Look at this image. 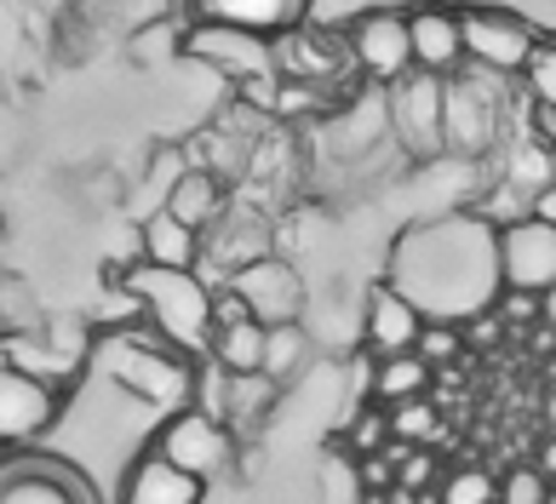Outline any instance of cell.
Segmentation results:
<instances>
[{"label":"cell","mask_w":556,"mask_h":504,"mask_svg":"<svg viewBox=\"0 0 556 504\" xmlns=\"http://www.w3.org/2000/svg\"><path fill=\"white\" fill-rule=\"evenodd\" d=\"M390 418V441H402V448H430V441L442 436V413L430 395H419V402H402V407H384Z\"/></svg>","instance_id":"484cf974"},{"label":"cell","mask_w":556,"mask_h":504,"mask_svg":"<svg viewBox=\"0 0 556 504\" xmlns=\"http://www.w3.org/2000/svg\"><path fill=\"white\" fill-rule=\"evenodd\" d=\"M505 126V80L488 70H465L442 80V155L477 161L500 143Z\"/></svg>","instance_id":"3957f363"},{"label":"cell","mask_w":556,"mask_h":504,"mask_svg":"<svg viewBox=\"0 0 556 504\" xmlns=\"http://www.w3.org/2000/svg\"><path fill=\"white\" fill-rule=\"evenodd\" d=\"M459 40H465V63L488 75H522L540 29L510 7H459Z\"/></svg>","instance_id":"8992f818"},{"label":"cell","mask_w":556,"mask_h":504,"mask_svg":"<svg viewBox=\"0 0 556 504\" xmlns=\"http://www.w3.org/2000/svg\"><path fill=\"white\" fill-rule=\"evenodd\" d=\"M419 395H430V367L414 350L384 355V362L374 367V407H402V402H419Z\"/></svg>","instance_id":"603a6c76"},{"label":"cell","mask_w":556,"mask_h":504,"mask_svg":"<svg viewBox=\"0 0 556 504\" xmlns=\"http://www.w3.org/2000/svg\"><path fill=\"white\" fill-rule=\"evenodd\" d=\"M127 12L138 17V24H143V17H155V12H167V0H127Z\"/></svg>","instance_id":"f35d334b"},{"label":"cell","mask_w":556,"mask_h":504,"mask_svg":"<svg viewBox=\"0 0 556 504\" xmlns=\"http://www.w3.org/2000/svg\"><path fill=\"white\" fill-rule=\"evenodd\" d=\"M224 287L247 304V315H253L258 327H293L304 315V276L281 259V252H264V259L241 264Z\"/></svg>","instance_id":"30bf717a"},{"label":"cell","mask_w":556,"mask_h":504,"mask_svg":"<svg viewBox=\"0 0 556 504\" xmlns=\"http://www.w3.org/2000/svg\"><path fill=\"white\" fill-rule=\"evenodd\" d=\"M201 499H207V488L195 476L173 470L167 458H155L150 448L132 458L127 481H121V504H201Z\"/></svg>","instance_id":"ac0fdd59"},{"label":"cell","mask_w":556,"mask_h":504,"mask_svg":"<svg viewBox=\"0 0 556 504\" xmlns=\"http://www.w3.org/2000/svg\"><path fill=\"white\" fill-rule=\"evenodd\" d=\"M384 441H390V418H384V407L367 402V407L356 413V425H350V430L339 436V453H350V458H367V453H379Z\"/></svg>","instance_id":"f1b7e54d"},{"label":"cell","mask_w":556,"mask_h":504,"mask_svg":"<svg viewBox=\"0 0 556 504\" xmlns=\"http://www.w3.org/2000/svg\"><path fill=\"white\" fill-rule=\"evenodd\" d=\"M540 322H545V327H551V332H556V287H551V292H545V315H540Z\"/></svg>","instance_id":"ab89813d"},{"label":"cell","mask_w":556,"mask_h":504,"mask_svg":"<svg viewBox=\"0 0 556 504\" xmlns=\"http://www.w3.org/2000/svg\"><path fill=\"white\" fill-rule=\"evenodd\" d=\"M138 247H143L138 264H155V269H195L201 264V236L190 224H178L173 213L143 218L138 224Z\"/></svg>","instance_id":"ffe728a7"},{"label":"cell","mask_w":556,"mask_h":504,"mask_svg":"<svg viewBox=\"0 0 556 504\" xmlns=\"http://www.w3.org/2000/svg\"><path fill=\"white\" fill-rule=\"evenodd\" d=\"M270 70H276L281 80H299V87H316V92H327V87H333V80L350 70L344 35L299 24L293 35L270 40Z\"/></svg>","instance_id":"5bb4252c"},{"label":"cell","mask_w":556,"mask_h":504,"mask_svg":"<svg viewBox=\"0 0 556 504\" xmlns=\"http://www.w3.org/2000/svg\"><path fill=\"white\" fill-rule=\"evenodd\" d=\"M500 287L545 299L556 287V229L533 218L500 224Z\"/></svg>","instance_id":"7c38bea8"},{"label":"cell","mask_w":556,"mask_h":504,"mask_svg":"<svg viewBox=\"0 0 556 504\" xmlns=\"http://www.w3.org/2000/svg\"><path fill=\"white\" fill-rule=\"evenodd\" d=\"M236 322H253V315H247V304L236 299L230 287H213V332H218V327H236Z\"/></svg>","instance_id":"d590c367"},{"label":"cell","mask_w":556,"mask_h":504,"mask_svg":"<svg viewBox=\"0 0 556 504\" xmlns=\"http://www.w3.org/2000/svg\"><path fill=\"white\" fill-rule=\"evenodd\" d=\"M414 355L437 373V367H447L453 355H465V332L459 327H442V322H425L419 327V344H414Z\"/></svg>","instance_id":"1f68e13d"},{"label":"cell","mask_w":556,"mask_h":504,"mask_svg":"<svg viewBox=\"0 0 556 504\" xmlns=\"http://www.w3.org/2000/svg\"><path fill=\"white\" fill-rule=\"evenodd\" d=\"M190 12H195V24H207V29L281 40L311 17V0H190Z\"/></svg>","instance_id":"9a60e30c"},{"label":"cell","mask_w":556,"mask_h":504,"mask_svg":"<svg viewBox=\"0 0 556 504\" xmlns=\"http://www.w3.org/2000/svg\"><path fill=\"white\" fill-rule=\"evenodd\" d=\"M545 504H556V481H551V499H545Z\"/></svg>","instance_id":"b9f144b4"},{"label":"cell","mask_w":556,"mask_h":504,"mask_svg":"<svg viewBox=\"0 0 556 504\" xmlns=\"http://www.w3.org/2000/svg\"><path fill=\"white\" fill-rule=\"evenodd\" d=\"M522 87L533 92L545 115H556V35H540V47H533L528 70H522Z\"/></svg>","instance_id":"83f0119b"},{"label":"cell","mask_w":556,"mask_h":504,"mask_svg":"<svg viewBox=\"0 0 556 504\" xmlns=\"http://www.w3.org/2000/svg\"><path fill=\"white\" fill-rule=\"evenodd\" d=\"M121 287L132 292L138 315L161 332V344L190 355L207 350L213 339V287L195 269H155V264H127Z\"/></svg>","instance_id":"7a4b0ae2"},{"label":"cell","mask_w":556,"mask_h":504,"mask_svg":"<svg viewBox=\"0 0 556 504\" xmlns=\"http://www.w3.org/2000/svg\"><path fill=\"white\" fill-rule=\"evenodd\" d=\"M384 287L419 310V322L465 327L500 299V229L482 213L419 218L390 241Z\"/></svg>","instance_id":"6da1fadb"},{"label":"cell","mask_w":556,"mask_h":504,"mask_svg":"<svg viewBox=\"0 0 556 504\" xmlns=\"http://www.w3.org/2000/svg\"><path fill=\"white\" fill-rule=\"evenodd\" d=\"M437 481H442L437 453H430V448H407V458L396 465V488L419 499V493H437Z\"/></svg>","instance_id":"d6a6232c"},{"label":"cell","mask_w":556,"mask_h":504,"mask_svg":"<svg viewBox=\"0 0 556 504\" xmlns=\"http://www.w3.org/2000/svg\"><path fill=\"white\" fill-rule=\"evenodd\" d=\"M390 138L402 143L407 161H437L442 155V80L407 70L396 87H384Z\"/></svg>","instance_id":"ba28073f"},{"label":"cell","mask_w":556,"mask_h":504,"mask_svg":"<svg viewBox=\"0 0 556 504\" xmlns=\"http://www.w3.org/2000/svg\"><path fill=\"white\" fill-rule=\"evenodd\" d=\"M218 402H224V418H230L236 430H253V425H264V418L276 413L281 385H276V378H264V373H241V378H224Z\"/></svg>","instance_id":"44dd1931"},{"label":"cell","mask_w":556,"mask_h":504,"mask_svg":"<svg viewBox=\"0 0 556 504\" xmlns=\"http://www.w3.org/2000/svg\"><path fill=\"white\" fill-rule=\"evenodd\" d=\"M407 12V58H414L419 75H459L465 70V40H459V7L447 0H419V7H402Z\"/></svg>","instance_id":"4fadbf2b"},{"label":"cell","mask_w":556,"mask_h":504,"mask_svg":"<svg viewBox=\"0 0 556 504\" xmlns=\"http://www.w3.org/2000/svg\"><path fill=\"white\" fill-rule=\"evenodd\" d=\"M493 315H500V327H505V332H528V327H540L545 299H533V292H510V287H500V299H493Z\"/></svg>","instance_id":"836d02e7"},{"label":"cell","mask_w":556,"mask_h":504,"mask_svg":"<svg viewBox=\"0 0 556 504\" xmlns=\"http://www.w3.org/2000/svg\"><path fill=\"white\" fill-rule=\"evenodd\" d=\"M224 206H230V196H224L213 166H184V173L173 178V189H167V206H161V213H173L178 224H190L195 236H207V229L224 218Z\"/></svg>","instance_id":"d6986e66"},{"label":"cell","mask_w":556,"mask_h":504,"mask_svg":"<svg viewBox=\"0 0 556 504\" xmlns=\"http://www.w3.org/2000/svg\"><path fill=\"white\" fill-rule=\"evenodd\" d=\"M150 453H155V458H167L173 470L195 476L201 488H207L213 476L230 470V458H236V436H230V425H224L218 413H207V407H178V413L167 418V425L155 430Z\"/></svg>","instance_id":"5b68a950"},{"label":"cell","mask_w":556,"mask_h":504,"mask_svg":"<svg viewBox=\"0 0 556 504\" xmlns=\"http://www.w3.org/2000/svg\"><path fill=\"white\" fill-rule=\"evenodd\" d=\"M58 418H64V390L0 362V448H29Z\"/></svg>","instance_id":"8fae6325"},{"label":"cell","mask_w":556,"mask_h":504,"mask_svg":"<svg viewBox=\"0 0 556 504\" xmlns=\"http://www.w3.org/2000/svg\"><path fill=\"white\" fill-rule=\"evenodd\" d=\"M493 499H500V476L482 465L442 470V481H437V504H493Z\"/></svg>","instance_id":"4316f807"},{"label":"cell","mask_w":556,"mask_h":504,"mask_svg":"<svg viewBox=\"0 0 556 504\" xmlns=\"http://www.w3.org/2000/svg\"><path fill=\"white\" fill-rule=\"evenodd\" d=\"M545 418H551V425H556V390H551V402H545Z\"/></svg>","instance_id":"60d3db41"},{"label":"cell","mask_w":556,"mask_h":504,"mask_svg":"<svg viewBox=\"0 0 556 504\" xmlns=\"http://www.w3.org/2000/svg\"><path fill=\"white\" fill-rule=\"evenodd\" d=\"M510 184H528V196L556 184V150L551 143H522V150L510 155Z\"/></svg>","instance_id":"f546056e"},{"label":"cell","mask_w":556,"mask_h":504,"mask_svg":"<svg viewBox=\"0 0 556 504\" xmlns=\"http://www.w3.org/2000/svg\"><path fill=\"white\" fill-rule=\"evenodd\" d=\"M321 110H327V92L299 87V80H281L276 75V92H270V115L276 121H304V115H321Z\"/></svg>","instance_id":"4dcf8cb0"},{"label":"cell","mask_w":556,"mask_h":504,"mask_svg":"<svg viewBox=\"0 0 556 504\" xmlns=\"http://www.w3.org/2000/svg\"><path fill=\"white\" fill-rule=\"evenodd\" d=\"M339 35H344V52H350V70L367 75L374 87H396V80L414 70V58H407V12L402 7H367V12L350 17Z\"/></svg>","instance_id":"52a82bcc"},{"label":"cell","mask_w":556,"mask_h":504,"mask_svg":"<svg viewBox=\"0 0 556 504\" xmlns=\"http://www.w3.org/2000/svg\"><path fill=\"white\" fill-rule=\"evenodd\" d=\"M0 504H98V488L70 458L12 453L0 458Z\"/></svg>","instance_id":"9c48e42d"},{"label":"cell","mask_w":556,"mask_h":504,"mask_svg":"<svg viewBox=\"0 0 556 504\" xmlns=\"http://www.w3.org/2000/svg\"><path fill=\"white\" fill-rule=\"evenodd\" d=\"M304 367H311V332H304V322H293V327H264V378L293 385Z\"/></svg>","instance_id":"d4e9b609"},{"label":"cell","mask_w":556,"mask_h":504,"mask_svg":"<svg viewBox=\"0 0 556 504\" xmlns=\"http://www.w3.org/2000/svg\"><path fill=\"white\" fill-rule=\"evenodd\" d=\"M419 310L402 299V292H390L384 281L367 287V310H362V344L374 362H384V355H407L419 344Z\"/></svg>","instance_id":"2e32d148"},{"label":"cell","mask_w":556,"mask_h":504,"mask_svg":"<svg viewBox=\"0 0 556 504\" xmlns=\"http://www.w3.org/2000/svg\"><path fill=\"white\" fill-rule=\"evenodd\" d=\"M522 213H528L533 224H551V229H556V184H545V189H533Z\"/></svg>","instance_id":"8d00e7d4"},{"label":"cell","mask_w":556,"mask_h":504,"mask_svg":"<svg viewBox=\"0 0 556 504\" xmlns=\"http://www.w3.org/2000/svg\"><path fill=\"white\" fill-rule=\"evenodd\" d=\"M533 470H540L545 481H556V436H551L545 448H540V465H533Z\"/></svg>","instance_id":"74e56055"},{"label":"cell","mask_w":556,"mask_h":504,"mask_svg":"<svg viewBox=\"0 0 556 504\" xmlns=\"http://www.w3.org/2000/svg\"><path fill=\"white\" fill-rule=\"evenodd\" d=\"M384 133H390L384 92H374V98L350 103V110L333 121V150H339V155H362V150H374V143H379Z\"/></svg>","instance_id":"cb8c5ba5"},{"label":"cell","mask_w":556,"mask_h":504,"mask_svg":"<svg viewBox=\"0 0 556 504\" xmlns=\"http://www.w3.org/2000/svg\"><path fill=\"white\" fill-rule=\"evenodd\" d=\"M0 458H7V448H0Z\"/></svg>","instance_id":"7bdbcfd3"},{"label":"cell","mask_w":556,"mask_h":504,"mask_svg":"<svg viewBox=\"0 0 556 504\" xmlns=\"http://www.w3.org/2000/svg\"><path fill=\"white\" fill-rule=\"evenodd\" d=\"M551 499V481L533 470V465H510L505 476H500V499L493 504H545Z\"/></svg>","instance_id":"e575fe53"},{"label":"cell","mask_w":556,"mask_h":504,"mask_svg":"<svg viewBox=\"0 0 556 504\" xmlns=\"http://www.w3.org/2000/svg\"><path fill=\"white\" fill-rule=\"evenodd\" d=\"M207 355L224 378H241V373H264V327L258 322H236V327H218L207 339Z\"/></svg>","instance_id":"7402d4cb"},{"label":"cell","mask_w":556,"mask_h":504,"mask_svg":"<svg viewBox=\"0 0 556 504\" xmlns=\"http://www.w3.org/2000/svg\"><path fill=\"white\" fill-rule=\"evenodd\" d=\"M190 52H195L201 63H213V70H224V75H236V80L276 75V70H270V40H258V35H236V29H207V24H195Z\"/></svg>","instance_id":"e0dca14e"},{"label":"cell","mask_w":556,"mask_h":504,"mask_svg":"<svg viewBox=\"0 0 556 504\" xmlns=\"http://www.w3.org/2000/svg\"><path fill=\"white\" fill-rule=\"evenodd\" d=\"M98 367H104L121 390H132L138 402H161V407H173L178 402H190V362H184L178 350L167 344H143L132 339V332H110L104 344H98Z\"/></svg>","instance_id":"277c9868"}]
</instances>
